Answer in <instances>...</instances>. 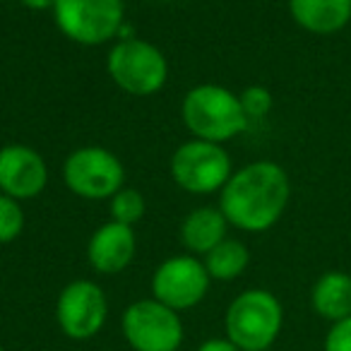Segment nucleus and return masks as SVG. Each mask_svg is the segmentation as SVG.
Wrapping results in <instances>:
<instances>
[{
	"label": "nucleus",
	"mask_w": 351,
	"mask_h": 351,
	"mask_svg": "<svg viewBox=\"0 0 351 351\" xmlns=\"http://www.w3.org/2000/svg\"><path fill=\"white\" fill-rule=\"evenodd\" d=\"M291 200V181L277 161L260 159L231 173L219 193V210L229 226L245 234L269 231L284 217Z\"/></svg>",
	"instance_id": "1"
},
{
	"label": "nucleus",
	"mask_w": 351,
	"mask_h": 351,
	"mask_svg": "<svg viewBox=\"0 0 351 351\" xmlns=\"http://www.w3.org/2000/svg\"><path fill=\"white\" fill-rule=\"evenodd\" d=\"M181 121L197 140L224 145L250 128L241 97L224 84H197L181 101Z\"/></svg>",
	"instance_id": "2"
},
{
	"label": "nucleus",
	"mask_w": 351,
	"mask_h": 351,
	"mask_svg": "<svg viewBox=\"0 0 351 351\" xmlns=\"http://www.w3.org/2000/svg\"><path fill=\"white\" fill-rule=\"evenodd\" d=\"M282 327V301L267 289H245L226 308V337L243 351H267L279 339Z\"/></svg>",
	"instance_id": "3"
},
{
	"label": "nucleus",
	"mask_w": 351,
	"mask_h": 351,
	"mask_svg": "<svg viewBox=\"0 0 351 351\" xmlns=\"http://www.w3.org/2000/svg\"><path fill=\"white\" fill-rule=\"evenodd\" d=\"M106 73L121 92L132 97L159 94L169 82V60L152 41L118 39L106 56Z\"/></svg>",
	"instance_id": "4"
},
{
	"label": "nucleus",
	"mask_w": 351,
	"mask_h": 351,
	"mask_svg": "<svg viewBox=\"0 0 351 351\" xmlns=\"http://www.w3.org/2000/svg\"><path fill=\"white\" fill-rule=\"evenodd\" d=\"M169 173L176 186L191 195H215L234 173V161L224 145L191 137L171 154Z\"/></svg>",
	"instance_id": "5"
},
{
	"label": "nucleus",
	"mask_w": 351,
	"mask_h": 351,
	"mask_svg": "<svg viewBox=\"0 0 351 351\" xmlns=\"http://www.w3.org/2000/svg\"><path fill=\"white\" fill-rule=\"evenodd\" d=\"M53 22L65 39L80 46H104L125 27L123 0H56Z\"/></svg>",
	"instance_id": "6"
},
{
	"label": "nucleus",
	"mask_w": 351,
	"mask_h": 351,
	"mask_svg": "<svg viewBox=\"0 0 351 351\" xmlns=\"http://www.w3.org/2000/svg\"><path fill=\"white\" fill-rule=\"evenodd\" d=\"M63 183L82 200H111L125 186V166L106 147H77L63 161Z\"/></svg>",
	"instance_id": "7"
},
{
	"label": "nucleus",
	"mask_w": 351,
	"mask_h": 351,
	"mask_svg": "<svg viewBox=\"0 0 351 351\" xmlns=\"http://www.w3.org/2000/svg\"><path fill=\"white\" fill-rule=\"evenodd\" d=\"M121 332L132 351H178L183 320L173 308L156 298H140L123 311Z\"/></svg>",
	"instance_id": "8"
},
{
	"label": "nucleus",
	"mask_w": 351,
	"mask_h": 351,
	"mask_svg": "<svg viewBox=\"0 0 351 351\" xmlns=\"http://www.w3.org/2000/svg\"><path fill=\"white\" fill-rule=\"evenodd\" d=\"M212 277L197 255L183 253L166 258L152 274V298L176 313L191 311L205 301Z\"/></svg>",
	"instance_id": "9"
},
{
	"label": "nucleus",
	"mask_w": 351,
	"mask_h": 351,
	"mask_svg": "<svg viewBox=\"0 0 351 351\" xmlns=\"http://www.w3.org/2000/svg\"><path fill=\"white\" fill-rule=\"evenodd\" d=\"M108 317V298L92 279L65 284L56 301V322L68 339L87 341L104 330Z\"/></svg>",
	"instance_id": "10"
},
{
	"label": "nucleus",
	"mask_w": 351,
	"mask_h": 351,
	"mask_svg": "<svg viewBox=\"0 0 351 351\" xmlns=\"http://www.w3.org/2000/svg\"><path fill=\"white\" fill-rule=\"evenodd\" d=\"M49 186V164L29 145L0 147V193L15 200H34Z\"/></svg>",
	"instance_id": "11"
},
{
	"label": "nucleus",
	"mask_w": 351,
	"mask_h": 351,
	"mask_svg": "<svg viewBox=\"0 0 351 351\" xmlns=\"http://www.w3.org/2000/svg\"><path fill=\"white\" fill-rule=\"evenodd\" d=\"M137 253L135 229L108 219L92 234L87 243V260L99 274H121L130 267Z\"/></svg>",
	"instance_id": "12"
},
{
	"label": "nucleus",
	"mask_w": 351,
	"mask_h": 351,
	"mask_svg": "<svg viewBox=\"0 0 351 351\" xmlns=\"http://www.w3.org/2000/svg\"><path fill=\"white\" fill-rule=\"evenodd\" d=\"M289 15L301 29L330 36L351 22V0H289Z\"/></svg>",
	"instance_id": "13"
},
{
	"label": "nucleus",
	"mask_w": 351,
	"mask_h": 351,
	"mask_svg": "<svg viewBox=\"0 0 351 351\" xmlns=\"http://www.w3.org/2000/svg\"><path fill=\"white\" fill-rule=\"evenodd\" d=\"M226 231H229V221L219 207L202 205L188 212L186 219L181 221V243L191 255L205 258L212 248H217L226 239Z\"/></svg>",
	"instance_id": "14"
},
{
	"label": "nucleus",
	"mask_w": 351,
	"mask_h": 351,
	"mask_svg": "<svg viewBox=\"0 0 351 351\" xmlns=\"http://www.w3.org/2000/svg\"><path fill=\"white\" fill-rule=\"evenodd\" d=\"M311 306L330 325L351 317V274L341 269L322 272L311 289Z\"/></svg>",
	"instance_id": "15"
},
{
	"label": "nucleus",
	"mask_w": 351,
	"mask_h": 351,
	"mask_svg": "<svg viewBox=\"0 0 351 351\" xmlns=\"http://www.w3.org/2000/svg\"><path fill=\"white\" fill-rule=\"evenodd\" d=\"M210 274L215 282H234L241 274L248 269L250 265V250L243 241L239 239H229L226 236L217 248H212L210 253L202 258Z\"/></svg>",
	"instance_id": "16"
},
{
	"label": "nucleus",
	"mask_w": 351,
	"mask_h": 351,
	"mask_svg": "<svg viewBox=\"0 0 351 351\" xmlns=\"http://www.w3.org/2000/svg\"><path fill=\"white\" fill-rule=\"evenodd\" d=\"M145 212H147V200L137 188L123 186L108 200V217H111V221H118V224L135 226L145 217Z\"/></svg>",
	"instance_id": "17"
},
{
	"label": "nucleus",
	"mask_w": 351,
	"mask_h": 351,
	"mask_svg": "<svg viewBox=\"0 0 351 351\" xmlns=\"http://www.w3.org/2000/svg\"><path fill=\"white\" fill-rule=\"evenodd\" d=\"M25 210L15 197L0 193V243H12L25 231Z\"/></svg>",
	"instance_id": "18"
},
{
	"label": "nucleus",
	"mask_w": 351,
	"mask_h": 351,
	"mask_svg": "<svg viewBox=\"0 0 351 351\" xmlns=\"http://www.w3.org/2000/svg\"><path fill=\"white\" fill-rule=\"evenodd\" d=\"M239 97H241V104H243L245 116L250 118V123L263 121L274 106L272 92H269L267 87H263V84H250V87H245L243 92L239 94Z\"/></svg>",
	"instance_id": "19"
},
{
	"label": "nucleus",
	"mask_w": 351,
	"mask_h": 351,
	"mask_svg": "<svg viewBox=\"0 0 351 351\" xmlns=\"http://www.w3.org/2000/svg\"><path fill=\"white\" fill-rule=\"evenodd\" d=\"M322 351H351V317L332 322L322 341Z\"/></svg>",
	"instance_id": "20"
},
{
	"label": "nucleus",
	"mask_w": 351,
	"mask_h": 351,
	"mask_svg": "<svg viewBox=\"0 0 351 351\" xmlns=\"http://www.w3.org/2000/svg\"><path fill=\"white\" fill-rule=\"evenodd\" d=\"M197 351H243L241 346H236L229 337H215V339H205Z\"/></svg>",
	"instance_id": "21"
},
{
	"label": "nucleus",
	"mask_w": 351,
	"mask_h": 351,
	"mask_svg": "<svg viewBox=\"0 0 351 351\" xmlns=\"http://www.w3.org/2000/svg\"><path fill=\"white\" fill-rule=\"evenodd\" d=\"M22 5L29 8V10H36V12H44V10H53L56 0H20Z\"/></svg>",
	"instance_id": "22"
},
{
	"label": "nucleus",
	"mask_w": 351,
	"mask_h": 351,
	"mask_svg": "<svg viewBox=\"0 0 351 351\" xmlns=\"http://www.w3.org/2000/svg\"><path fill=\"white\" fill-rule=\"evenodd\" d=\"M0 351H5V349H3V344H0Z\"/></svg>",
	"instance_id": "23"
}]
</instances>
